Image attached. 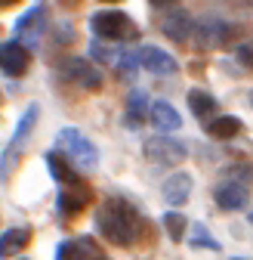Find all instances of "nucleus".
<instances>
[{"label": "nucleus", "instance_id": "f03ea898", "mask_svg": "<svg viewBox=\"0 0 253 260\" xmlns=\"http://www.w3.org/2000/svg\"><path fill=\"white\" fill-rule=\"evenodd\" d=\"M37 115H40V106H37V103H31V106L22 112L13 140L7 143L4 155H0V180H7V177L19 168V161H22V155H25V146H28V137H31V130H34V124H37Z\"/></svg>", "mask_w": 253, "mask_h": 260}, {"label": "nucleus", "instance_id": "4468645a", "mask_svg": "<svg viewBox=\"0 0 253 260\" xmlns=\"http://www.w3.org/2000/svg\"><path fill=\"white\" fill-rule=\"evenodd\" d=\"M148 121L154 124L157 134H176V130L182 127V115L167 100H157V103L148 106Z\"/></svg>", "mask_w": 253, "mask_h": 260}, {"label": "nucleus", "instance_id": "b1692460", "mask_svg": "<svg viewBox=\"0 0 253 260\" xmlns=\"http://www.w3.org/2000/svg\"><path fill=\"white\" fill-rule=\"evenodd\" d=\"M114 62L120 65V78H123V81H133V78H136V72H139V59H136V53H123V56H117Z\"/></svg>", "mask_w": 253, "mask_h": 260}, {"label": "nucleus", "instance_id": "412c9836", "mask_svg": "<svg viewBox=\"0 0 253 260\" xmlns=\"http://www.w3.org/2000/svg\"><path fill=\"white\" fill-rule=\"evenodd\" d=\"M145 109H148L145 93H142V90H133V93H130V103H126V127L136 130L142 121H148V118H145Z\"/></svg>", "mask_w": 253, "mask_h": 260}, {"label": "nucleus", "instance_id": "9b49d317", "mask_svg": "<svg viewBox=\"0 0 253 260\" xmlns=\"http://www.w3.org/2000/svg\"><path fill=\"white\" fill-rule=\"evenodd\" d=\"M136 59H139V69H145V72H151V75H176L179 72V62L167 53V50H161V47H142L139 53H136Z\"/></svg>", "mask_w": 253, "mask_h": 260}, {"label": "nucleus", "instance_id": "f3484780", "mask_svg": "<svg viewBox=\"0 0 253 260\" xmlns=\"http://www.w3.org/2000/svg\"><path fill=\"white\" fill-rule=\"evenodd\" d=\"M204 130L213 140H232V137L241 134V118H235V115H210L204 121Z\"/></svg>", "mask_w": 253, "mask_h": 260}, {"label": "nucleus", "instance_id": "ddd939ff", "mask_svg": "<svg viewBox=\"0 0 253 260\" xmlns=\"http://www.w3.org/2000/svg\"><path fill=\"white\" fill-rule=\"evenodd\" d=\"M56 257H59V260H77V257H93V260H99V257H105V251L93 242L90 236H80V239L59 242V245H56Z\"/></svg>", "mask_w": 253, "mask_h": 260}, {"label": "nucleus", "instance_id": "f257e3e1", "mask_svg": "<svg viewBox=\"0 0 253 260\" xmlns=\"http://www.w3.org/2000/svg\"><path fill=\"white\" fill-rule=\"evenodd\" d=\"M96 230L105 236V242L117 248H133L145 236V217L123 195H111L96 211Z\"/></svg>", "mask_w": 253, "mask_h": 260}, {"label": "nucleus", "instance_id": "6ab92c4d", "mask_svg": "<svg viewBox=\"0 0 253 260\" xmlns=\"http://www.w3.org/2000/svg\"><path fill=\"white\" fill-rule=\"evenodd\" d=\"M31 242V230H25V226H13V230L0 233V257H16L28 248Z\"/></svg>", "mask_w": 253, "mask_h": 260}, {"label": "nucleus", "instance_id": "f8f14e48", "mask_svg": "<svg viewBox=\"0 0 253 260\" xmlns=\"http://www.w3.org/2000/svg\"><path fill=\"white\" fill-rule=\"evenodd\" d=\"M192 189H195V180L188 171H173L164 183H161V195L167 205H185L192 199Z\"/></svg>", "mask_w": 253, "mask_h": 260}, {"label": "nucleus", "instance_id": "c85d7f7f", "mask_svg": "<svg viewBox=\"0 0 253 260\" xmlns=\"http://www.w3.org/2000/svg\"><path fill=\"white\" fill-rule=\"evenodd\" d=\"M102 4H117V0H102Z\"/></svg>", "mask_w": 253, "mask_h": 260}, {"label": "nucleus", "instance_id": "20e7f679", "mask_svg": "<svg viewBox=\"0 0 253 260\" xmlns=\"http://www.w3.org/2000/svg\"><path fill=\"white\" fill-rule=\"evenodd\" d=\"M93 35L102 41H139V25L123 10H99L90 16Z\"/></svg>", "mask_w": 253, "mask_h": 260}, {"label": "nucleus", "instance_id": "4be33fe9", "mask_svg": "<svg viewBox=\"0 0 253 260\" xmlns=\"http://www.w3.org/2000/svg\"><path fill=\"white\" fill-rule=\"evenodd\" d=\"M192 245H195V248H210V251H223V245L213 239V233L207 230L204 223H195V226H192Z\"/></svg>", "mask_w": 253, "mask_h": 260}, {"label": "nucleus", "instance_id": "0eeeda50", "mask_svg": "<svg viewBox=\"0 0 253 260\" xmlns=\"http://www.w3.org/2000/svg\"><path fill=\"white\" fill-rule=\"evenodd\" d=\"M188 155L185 143L182 140H173V137H154V140H145V158L157 168H176L182 165Z\"/></svg>", "mask_w": 253, "mask_h": 260}, {"label": "nucleus", "instance_id": "1a4fd4ad", "mask_svg": "<svg viewBox=\"0 0 253 260\" xmlns=\"http://www.w3.org/2000/svg\"><path fill=\"white\" fill-rule=\"evenodd\" d=\"M28 65H31V50L25 44H19L16 38L0 44V75H7V78H25Z\"/></svg>", "mask_w": 253, "mask_h": 260}, {"label": "nucleus", "instance_id": "6e6552de", "mask_svg": "<svg viewBox=\"0 0 253 260\" xmlns=\"http://www.w3.org/2000/svg\"><path fill=\"white\" fill-rule=\"evenodd\" d=\"M59 72H62V78H65L68 84H74L80 90H99L102 87V72L83 56H68L59 65Z\"/></svg>", "mask_w": 253, "mask_h": 260}, {"label": "nucleus", "instance_id": "39448f33", "mask_svg": "<svg viewBox=\"0 0 253 260\" xmlns=\"http://www.w3.org/2000/svg\"><path fill=\"white\" fill-rule=\"evenodd\" d=\"M47 4L44 0H37L34 7H28L25 13H22V19L16 22V28H13V38L19 41V44H25L28 50L31 47H37L40 44V38H44V31H47Z\"/></svg>", "mask_w": 253, "mask_h": 260}, {"label": "nucleus", "instance_id": "aec40b11", "mask_svg": "<svg viewBox=\"0 0 253 260\" xmlns=\"http://www.w3.org/2000/svg\"><path fill=\"white\" fill-rule=\"evenodd\" d=\"M188 109H192V115H198L201 121H207L210 115L219 112V103H216V96L207 93V90H192L188 93Z\"/></svg>", "mask_w": 253, "mask_h": 260}, {"label": "nucleus", "instance_id": "a211bd4d", "mask_svg": "<svg viewBox=\"0 0 253 260\" xmlns=\"http://www.w3.org/2000/svg\"><path fill=\"white\" fill-rule=\"evenodd\" d=\"M47 168H50V177L59 183V186H74V183H83L77 168H71L59 152H47Z\"/></svg>", "mask_w": 253, "mask_h": 260}, {"label": "nucleus", "instance_id": "423d86ee", "mask_svg": "<svg viewBox=\"0 0 253 260\" xmlns=\"http://www.w3.org/2000/svg\"><path fill=\"white\" fill-rule=\"evenodd\" d=\"M232 25L223 22L219 16H204L201 22H192V35H188V41H195L198 50H216L223 47L229 38H232Z\"/></svg>", "mask_w": 253, "mask_h": 260}, {"label": "nucleus", "instance_id": "393cba45", "mask_svg": "<svg viewBox=\"0 0 253 260\" xmlns=\"http://www.w3.org/2000/svg\"><path fill=\"white\" fill-rule=\"evenodd\" d=\"M90 56L99 59V62H114V59H117V47H111V44L105 47L102 41H93V44H90Z\"/></svg>", "mask_w": 253, "mask_h": 260}, {"label": "nucleus", "instance_id": "7ed1b4c3", "mask_svg": "<svg viewBox=\"0 0 253 260\" xmlns=\"http://www.w3.org/2000/svg\"><path fill=\"white\" fill-rule=\"evenodd\" d=\"M56 146H59L62 155H68V161L80 171H93L99 165V149L93 146L90 137L80 134L77 127H62L56 134Z\"/></svg>", "mask_w": 253, "mask_h": 260}, {"label": "nucleus", "instance_id": "bb28decb", "mask_svg": "<svg viewBox=\"0 0 253 260\" xmlns=\"http://www.w3.org/2000/svg\"><path fill=\"white\" fill-rule=\"evenodd\" d=\"M151 4H154V7H173L176 0H151Z\"/></svg>", "mask_w": 253, "mask_h": 260}, {"label": "nucleus", "instance_id": "2eb2a0df", "mask_svg": "<svg viewBox=\"0 0 253 260\" xmlns=\"http://www.w3.org/2000/svg\"><path fill=\"white\" fill-rule=\"evenodd\" d=\"M213 202H216V208H223V211H241L244 202H247V192H244L241 183L226 180V183H219L213 189Z\"/></svg>", "mask_w": 253, "mask_h": 260}, {"label": "nucleus", "instance_id": "dca6fc26", "mask_svg": "<svg viewBox=\"0 0 253 260\" xmlns=\"http://www.w3.org/2000/svg\"><path fill=\"white\" fill-rule=\"evenodd\" d=\"M192 16H188L185 10H176V13H170L164 22H161V31L170 38V41H176V44H185L188 41V35H192Z\"/></svg>", "mask_w": 253, "mask_h": 260}, {"label": "nucleus", "instance_id": "9d476101", "mask_svg": "<svg viewBox=\"0 0 253 260\" xmlns=\"http://www.w3.org/2000/svg\"><path fill=\"white\" fill-rule=\"evenodd\" d=\"M93 202V192H90V186H83V183H74V186H59V202H56V208H59V214L62 217H77L87 205Z\"/></svg>", "mask_w": 253, "mask_h": 260}, {"label": "nucleus", "instance_id": "cd10ccee", "mask_svg": "<svg viewBox=\"0 0 253 260\" xmlns=\"http://www.w3.org/2000/svg\"><path fill=\"white\" fill-rule=\"evenodd\" d=\"M62 4H65V7H77V0H62Z\"/></svg>", "mask_w": 253, "mask_h": 260}, {"label": "nucleus", "instance_id": "a878e982", "mask_svg": "<svg viewBox=\"0 0 253 260\" xmlns=\"http://www.w3.org/2000/svg\"><path fill=\"white\" fill-rule=\"evenodd\" d=\"M238 59H241V65H250V44L238 47Z\"/></svg>", "mask_w": 253, "mask_h": 260}, {"label": "nucleus", "instance_id": "5701e85b", "mask_svg": "<svg viewBox=\"0 0 253 260\" xmlns=\"http://www.w3.org/2000/svg\"><path fill=\"white\" fill-rule=\"evenodd\" d=\"M185 217L182 214H176V211H170V214H164V230L170 233V239L173 242H182V233H185Z\"/></svg>", "mask_w": 253, "mask_h": 260}]
</instances>
